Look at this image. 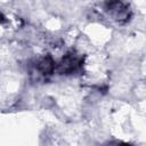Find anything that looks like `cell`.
Here are the masks:
<instances>
[{
	"label": "cell",
	"mask_w": 146,
	"mask_h": 146,
	"mask_svg": "<svg viewBox=\"0 0 146 146\" xmlns=\"http://www.w3.org/2000/svg\"><path fill=\"white\" fill-rule=\"evenodd\" d=\"M82 65V58L73 52L65 55L57 64V72L60 74H73Z\"/></svg>",
	"instance_id": "6da1fadb"
},
{
	"label": "cell",
	"mask_w": 146,
	"mask_h": 146,
	"mask_svg": "<svg viewBox=\"0 0 146 146\" xmlns=\"http://www.w3.org/2000/svg\"><path fill=\"white\" fill-rule=\"evenodd\" d=\"M36 70L43 75H49L55 70V62L52 60V58L50 56L42 57L36 63Z\"/></svg>",
	"instance_id": "7a4b0ae2"
},
{
	"label": "cell",
	"mask_w": 146,
	"mask_h": 146,
	"mask_svg": "<svg viewBox=\"0 0 146 146\" xmlns=\"http://www.w3.org/2000/svg\"><path fill=\"white\" fill-rule=\"evenodd\" d=\"M5 21H6V19H5V16H3V15L0 13V23H3Z\"/></svg>",
	"instance_id": "3957f363"
}]
</instances>
